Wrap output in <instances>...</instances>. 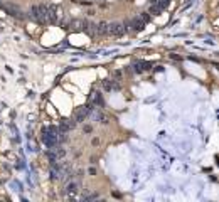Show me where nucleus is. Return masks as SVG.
Segmentation results:
<instances>
[{
	"label": "nucleus",
	"instance_id": "1",
	"mask_svg": "<svg viewBox=\"0 0 219 202\" xmlns=\"http://www.w3.org/2000/svg\"><path fill=\"white\" fill-rule=\"evenodd\" d=\"M29 15H31V19H34L40 24H47V5H44V3L32 5L31 10H29Z\"/></svg>",
	"mask_w": 219,
	"mask_h": 202
},
{
	"label": "nucleus",
	"instance_id": "2",
	"mask_svg": "<svg viewBox=\"0 0 219 202\" xmlns=\"http://www.w3.org/2000/svg\"><path fill=\"white\" fill-rule=\"evenodd\" d=\"M66 26H68V29L73 31V32H89V29H91V24H89L88 20H83V19L71 20V22H68Z\"/></svg>",
	"mask_w": 219,
	"mask_h": 202
},
{
	"label": "nucleus",
	"instance_id": "3",
	"mask_svg": "<svg viewBox=\"0 0 219 202\" xmlns=\"http://www.w3.org/2000/svg\"><path fill=\"white\" fill-rule=\"evenodd\" d=\"M128 31V26L126 24H121V22H113V24H108V35H123L126 34Z\"/></svg>",
	"mask_w": 219,
	"mask_h": 202
},
{
	"label": "nucleus",
	"instance_id": "4",
	"mask_svg": "<svg viewBox=\"0 0 219 202\" xmlns=\"http://www.w3.org/2000/svg\"><path fill=\"white\" fill-rule=\"evenodd\" d=\"M3 9L7 10V14H10L12 17H17V19H24L26 15H24V12L19 9L17 5H14V3H3Z\"/></svg>",
	"mask_w": 219,
	"mask_h": 202
},
{
	"label": "nucleus",
	"instance_id": "5",
	"mask_svg": "<svg viewBox=\"0 0 219 202\" xmlns=\"http://www.w3.org/2000/svg\"><path fill=\"white\" fill-rule=\"evenodd\" d=\"M126 26L130 27V29H133V31H142V29L145 27V22L142 20V17H140V15H137V17H133L130 22L126 24Z\"/></svg>",
	"mask_w": 219,
	"mask_h": 202
},
{
	"label": "nucleus",
	"instance_id": "6",
	"mask_svg": "<svg viewBox=\"0 0 219 202\" xmlns=\"http://www.w3.org/2000/svg\"><path fill=\"white\" fill-rule=\"evenodd\" d=\"M89 111H91V106H89V105H84V106H81V108H78V111H76V123L78 121H84V118L88 116Z\"/></svg>",
	"mask_w": 219,
	"mask_h": 202
},
{
	"label": "nucleus",
	"instance_id": "7",
	"mask_svg": "<svg viewBox=\"0 0 219 202\" xmlns=\"http://www.w3.org/2000/svg\"><path fill=\"white\" fill-rule=\"evenodd\" d=\"M103 86H105L106 91H111V89H113V91H118L120 89V83L117 79H105L103 81Z\"/></svg>",
	"mask_w": 219,
	"mask_h": 202
},
{
	"label": "nucleus",
	"instance_id": "8",
	"mask_svg": "<svg viewBox=\"0 0 219 202\" xmlns=\"http://www.w3.org/2000/svg\"><path fill=\"white\" fill-rule=\"evenodd\" d=\"M79 182L78 180H71L68 185H66V194H76L78 190H79Z\"/></svg>",
	"mask_w": 219,
	"mask_h": 202
},
{
	"label": "nucleus",
	"instance_id": "9",
	"mask_svg": "<svg viewBox=\"0 0 219 202\" xmlns=\"http://www.w3.org/2000/svg\"><path fill=\"white\" fill-rule=\"evenodd\" d=\"M150 3L155 5V7H159L160 10H165L169 7V3H170V0H150Z\"/></svg>",
	"mask_w": 219,
	"mask_h": 202
},
{
	"label": "nucleus",
	"instance_id": "10",
	"mask_svg": "<svg viewBox=\"0 0 219 202\" xmlns=\"http://www.w3.org/2000/svg\"><path fill=\"white\" fill-rule=\"evenodd\" d=\"M150 68H152L150 63H143V61H140V63H137L133 66V71L135 73H142L143 69H150Z\"/></svg>",
	"mask_w": 219,
	"mask_h": 202
},
{
	"label": "nucleus",
	"instance_id": "11",
	"mask_svg": "<svg viewBox=\"0 0 219 202\" xmlns=\"http://www.w3.org/2000/svg\"><path fill=\"white\" fill-rule=\"evenodd\" d=\"M96 120H100L101 123H110V120H108V116H106L105 113H98L96 115Z\"/></svg>",
	"mask_w": 219,
	"mask_h": 202
},
{
	"label": "nucleus",
	"instance_id": "12",
	"mask_svg": "<svg viewBox=\"0 0 219 202\" xmlns=\"http://www.w3.org/2000/svg\"><path fill=\"white\" fill-rule=\"evenodd\" d=\"M160 12H162V10H160L159 7H155V5H150V10H148V14H152V15H159Z\"/></svg>",
	"mask_w": 219,
	"mask_h": 202
},
{
	"label": "nucleus",
	"instance_id": "13",
	"mask_svg": "<svg viewBox=\"0 0 219 202\" xmlns=\"http://www.w3.org/2000/svg\"><path fill=\"white\" fill-rule=\"evenodd\" d=\"M51 174H52V180H59V179H61V172H59V170L56 172V168H52Z\"/></svg>",
	"mask_w": 219,
	"mask_h": 202
},
{
	"label": "nucleus",
	"instance_id": "14",
	"mask_svg": "<svg viewBox=\"0 0 219 202\" xmlns=\"http://www.w3.org/2000/svg\"><path fill=\"white\" fill-rule=\"evenodd\" d=\"M100 197V194H88V195H84V200H94Z\"/></svg>",
	"mask_w": 219,
	"mask_h": 202
},
{
	"label": "nucleus",
	"instance_id": "15",
	"mask_svg": "<svg viewBox=\"0 0 219 202\" xmlns=\"http://www.w3.org/2000/svg\"><path fill=\"white\" fill-rule=\"evenodd\" d=\"M140 17H142V20L147 24L148 20H150V14H148V12H143V14H140Z\"/></svg>",
	"mask_w": 219,
	"mask_h": 202
},
{
	"label": "nucleus",
	"instance_id": "16",
	"mask_svg": "<svg viewBox=\"0 0 219 202\" xmlns=\"http://www.w3.org/2000/svg\"><path fill=\"white\" fill-rule=\"evenodd\" d=\"M91 131H93L91 126H89V125H84V133H91Z\"/></svg>",
	"mask_w": 219,
	"mask_h": 202
}]
</instances>
